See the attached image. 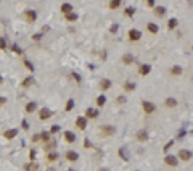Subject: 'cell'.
Segmentation results:
<instances>
[{
	"mask_svg": "<svg viewBox=\"0 0 193 171\" xmlns=\"http://www.w3.org/2000/svg\"><path fill=\"white\" fill-rule=\"evenodd\" d=\"M177 26H179V21H177V19H175V18H171V19H169V21H167V29H169V31L175 29V28H177Z\"/></svg>",
	"mask_w": 193,
	"mask_h": 171,
	"instance_id": "26",
	"label": "cell"
},
{
	"mask_svg": "<svg viewBox=\"0 0 193 171\" xmlns=\"http://www.w3.org/2000/svg\"><path fill=\"white\" fill-rule=\"evenodd\" d=\"M127 39H129L130 42H139V40L142 39V32H140L139 29H130L129 32H127Z\"/></svg>",
	"mask_w": 193,
	"mask_h": 171,
	"instance_id": "3",
	"label": "cell"
},
{
	"mask_svg": "<svg viewBox=\"0 0 193 171\" xmlns=\"http://www.w3.org/2000/svg\"><path fill=\"white\" fill-rule=\"evenodd\" d=\"M135 87H137V84L135 83H132V81H126V83L122 84V89L126 92H132V91H135Z\"/></svg>",
	"mask_w": 193,
	"mask_h": 171,
	"instance_id": "17",
	"label": "cell"
},
{
	"mask_svg": "<svg viewBox=\"0 0 193 171\" xmlns=\"http://www.w3.org/2000/svg\"><path fill=\"white\" fill-rule=\"evenodd\" d=\"M40 37H42V34H36V36H32L34 40H40Z\"/></svg>",
	"mask_w": 193,
	"mask_h": 171,
	"instance_id": "44",
	"label": "cell"
},
{
	"mask_svg": "<svg viewBox=\"0 0 193 171\" xmlns=\"http://www.w3.org/2000/svg\"><path fill=\"white\" fill-rule=\"evenodd\" d=\"M105 103H106V97H105V95H98V97H96V107H100V108H102V107H105Z\"/></svg>",
	"mask_w": 193,
	"mask_h": 171,
	"instance_id": "28",
	"label": "cell"
},
{
	"mask_svg": "<svg viewBox=\"0 0 193 171\" xmlns=\"http://www.w3.org/2000/svg\"><path fill=\"white\" fill-rule=\"evenodd\" d=\"M68 171H76V170H72V168H69V170H68Z\"/></svg>",
	"mask_w": 193,
	"mask_h": 171,
	"instance_id": "50",
	"label": "cell"
},
{
	"mask_svg": "<svg viewBox=\"0 0 193 171\" xmlns=\"http://www.w3.org/2000/svg\"><path fill=\"white\" fill-rule=\"evenodd\" d=\"M164 105H166L167 108H175V107H177V98H174V97H167L166 100H164Z\"/></svg>",
	"mask_w": 193,
	"mask_h": 171,
	"instance_id": "18",
	"label": "cell"
},
{
	"mask_svg": "<svg viewBox=\"0 0 193 171\" xmlns=\"http://www.w3.org/2000/svg\"><path fill=\"white\" fill-rule=\"evenodd\" d=\"M36 110H37V103L36 102H29V103L26 105V113H34Z\"/></svg>",
	"mask_w": 193,
	"mask_h": 171,
	"instance_id": "24",
	"label": "cell"
},
{
	"mask_svg": "<svg viewBox=\"0 0 193 171\" xmlns=\"http://www.w3.org/2000/svg\"><path fill=\"white\" fill-rule=\"evenodd\" d=\"M96 116H98V110H96V108H87V110H85V118L87 119H95Z\"/></svg>",
	"mask_w": 193,
	"mask_h": 171,
	"instance_id": "13",
	"label": "cell"
},
{
	"mask_svg": "<svg viewBox=\"0 0 193 171\" xmlns=\"http://www.w3.org/2000/svg\"><path fill=\"white\" fill-rule=\"evenodd\" d=\"M179 157L177 155H172V153H167L166 157H164V163H166L167 166H171V168H175V166L179 165Z\"/></svg>",
	"mask_w": 193,
	"mask_h": 171,
	"instance_id": "1",
	"label": "cell"
},
{
	"mask_svg": "<svg viewBox=\"0 0 193 171\" xmlns=\"http://www.w3.org/2000/svg\"><path fill=\"white\" fill-rule=\"evenodd\" d=\"M37 168H39V166H37L34 162H29V163L24 165V171H37Z\"/></svg>",
	"mask_w": 193,
	"mask_h": 171,
	"instance_id": "27",
	"label": "cell"
},
{
	"mask_svg": "<svg viewBox=\"0 0 193 171\" xmlns=\"http://www.w3.org/2000/svg\"><path fill=\"white\" fill-rule=\"evenodd\" d=\"M121 5H122V0H109V3H108L109 10H118Z\"/></svg>",
	"mask_w": 193,
	"mask_h": 171,
	"instance_id": "21",
	"label": "cell"
},
{
	"mask_svg": "<svg viewBox=\"0 0 193 171\" xmlns=\"http://www.w3.org/2000/svg\"><path fill=\"white\" fill-rule=\"evenodd\" d=\"M24 16H26V19L29 23H36V19H37V13L34 11V10H26V11H24Z\"/></svg>",
	"mask_w": 193,
	"mask_h": 171,
	"instance_id": "12",
	"label": "cell"
},
{
	"mask_svg": "<svg viewBox=\"0 0 193 171\" xmlns=\"http://www.w3.org/2000/svg\"><path fill=\"white\" fill-rule=\"evenodd\" d=\"M150 71H151V66H150V65H147V63L140 65V68H139V74H140V76H148V74H150Z\"/></svg>",
	"mask_w": 193,
	"mask_h": 171,
	"instance_id": "14",
	"label": "cell"
},
{
	"mask_svg": "<svg viewBox=\"0 0 193 171\" xmlns=\"http://www.w3.org/2000/svg\"><path fill=\"white\" fill-rule=\"evenodd\" d=\"M40 139H42V142H44V144L51 142V141H50V132H45V131L40 132Z\"/></svg>",
	"mask_w": 193,
	"mask_h": 171,
	"instance_id": "29",
	"label": "cell"
},
{
	"mask_svg": "<svg viewBox=\"0 0 193 171\" xmlns=\"http://www.w3.org/2000/svg\"><path fill=\"white\" fill-rule=\"evenodd\" d=\"M177 157H179V160H180V162H188V160H190L192 157H193V153H192V150L182 149V150H179Z\"/></svg>",
	"mask_w": 193,
	"mask_h": 171,
	"instance_id": "4",
	"label": "cell"
},
{
	"mask_svg": "<svg viewBox=\"0 0 193 171\" xmlns=\"http://www.w3.org/2000/svg\"><path fill=\"white\" fill-rule=\"evenodd\" d=\"M18 132H19V129H16V128H11V129H6L5 132H3V137L6 139V141H11V139H15L16 136H18Z\"/></svg>",
	"mask_w": 193,
	"mask_h": 171,
	"instance_id": "7",
	"label": "cell"
},
{
	"mask_svg": "<svg viewBox=\"0 0 193 171\" xmlns=\"http://www.w3.org/2000/svg\"><path fill=\"white\" fill-rule=\"evenodd\" d=\"M64 141H66L68 144H74L76 142V134L71 131H66L64 132Z\"/></svg>",
	"mask_w": 193,
	"mask_h": 171,
	"instance_id": "20",
	"label": "cell"
},
{
	"mask_svg": "<svg viewBox=\"0 0 193 171\" xmlns=\"http://www.w3.org/2000/svg\"><path fill=\"white\" fill-rule=\"evenodd\" d=\"M192 50H193V44H192Z\"/></svg>",
	"mask_w": 193,
	"mask_h": 171,
	"instance_id": "51",
	"label": "cell"
},
{
	"mask_svg": "<svg viewBox=\"0 0 193 171\" xmlns=\"http://www.w3.org/2000/svg\"><path fill=\"white\" fill-rule=\"evenodd\" d=\"M24 66H26V68H27V70H29V71H34V66H32V63H31V61L24 60Z\"/></svg>",
	"mask_w": 193,
	"mask_h": 171,
	"instance_id": "36",
	"label": "cell"
},
{
	"mask_svg": "<svg viewBox=\"0 0 193 171\" xmlns=\"http://www.w3.org/2000/svg\"><path fill=\"white\" fill-rule=\"evenodd\" d=\"M39 139H40V134H34L32 136V142H37Z\"/></svg>",
	"mask_w": 193,
	"mask_h": 171,
	"instance_id": "42",
	"label": "cell"
},
{
	"mask_svg": "<svg viewBox=\"0 0 193 171\" xmlns=\"http://www.w3.org/2000/svg\"><path fill=\"white\" fill-rule=\"evenodd\" d=\"M29 158H31V162H34V160H36V150H34V149H31V152H29Z\"/></svg>",
	"mask_w": 193,
	"mask_h": 171,
	"instance_id": "37",
	"label": "cell"
},
{
	"mask_svg": "<svg viewBox=\"0 0 193 171\" xmlns=\"http://www.w3.org/2000/svg\"><path fill=\"white\" fill-rule=\"evenodd\" d=\"M135 139L139 142H148V139H150V134H148V129H139L135 134Z\"/></svg>",
	"mask_w": 193,
	"mask_h": 171,
	"instance_id": "5",
	"label": "cell"
},
{
	"mask_svg": "<svg viewBox=\"0 0 193 171\" xmlns=\"http://www.w3.org/2000/svg\"><path fill=\"white\" fill-rule=\"evenodd\" d=\"M124 102H126V98L124 97H118V103H124Z\"/></svg>",
	"mask_w": 193,
	"mask_h": 171,
	"instance_id": "45",
	"label": "cell"
},
{
	"mask_svg": "<svg viewBox=\"0 0 193 171\" xmlns=\"http://www.w3.org/2000/svg\"><path fill=\"white\" fill-rule=\"evenodd\" d=\"M169 73H171V76H174V78H180L182 73H184V70H182V66H179V65H174V66L169 70Z\"/></svg>",
	"mask_w": 193,
	"mask_h": 171,
	"instance_id": "10",
	"label": "cell"
},
{
	"mask_svg": "<svg viewBox=\"0 0 193 171\" xmlns=\"http://www.w3.org/2000/svg\"><path fill=\"white\" fill-rule=\"evenodd\" d=\"M134 11H135V10H134L132 6H127L126 8V16H129V18L130 16H134Z\"/></svg>",
	"mask_w": 193,
	"mask_h": 171,
	"instance_id": "35",
	"label": "cell"
},
{
	"mask_svg": "<svg viewBox=\"0 0 193 171\" xmlns=\"http://www.w3.org/2000/svg\"><path fill=\"white\" fill-rule=\"evenodd\" d=\"M166 15V8L164 6H154V16H158V18H161V16Z\"/></svg>",
	"mask_w": 193,
	"mask_h": 171,
	"instance_id": "23",
	"label": "cell"
},
{
	"mask_svg": "<svg viewBox=\"0 0 193 171\" xmlns=\"http://www.w3.org/2000/svg\"><path fill=\"white\" fill-rule=\"evenodd\" d=\"M60 126H58V124H53V126H51V128H50V134H56V132H60Z\"/></svg>",
	"mask_w": 193,
	"mask_h": 171,
	"instance_id": "34",
	"label": "cell"
},
{
	"mask_svg": "<svg viewBox=\"0 0 193 171\" xmlns=\"http://www.w3.org/2000/svg\"><path fill=\"white\" fill-rule=\"evenodd\" d=\"M2 84H3V78L0 76V86H2Z\"/></svg>",
	"mask_w": 193,
	"mask_h": 171,
	"instance_id": "49",
	"label": "cell"
},
{
	"mask_svg": "<svg viewBox=\"0 0 193 171\" xmlns=\"http://www.w3.org/2000/svg\"><path fill=\"white\" fill-rule=\"evenodd\" d=\"M66 160L68 162H77L79 160V153L74 152V150H68L66 152Z\"/></svg>",
	"mask_w": 193,
	"mask_h": 171,
	"instance_id": "16",
	"label": "cell"
},
{
	"mask_svg": "<svg viewBox=\"0 0 193 171\" xmlns=\"http://www.w3.org/2000/svg\"><path fill=\"white\" fill-rule=\"evenodd\" d=\"M51 118V111L48 110V108H42V110H39V119L40 121H45V119H50Z\"/></svg>",
	"mask_w": 193,
	"mask_h": 171,
	"instance_id": "11",
	"label": "cell"
},
{
	"mask_svg": "<svg viewBox=\"0 0 193 171\" xmlns=\"http://www.w3.org/2000/svg\"><path fill=\"white\" fill-rule=\"evenodd\" d=\"M98 171H109V168H100Z\"/></svg>",
	"mask_w": 193,
	"mask_h": 171,
	"instance_id": "48",
	"label": "cell"
},
{
	"mask_svg": "<svg viewBox=\"0 0 193 171\" xmlns=\"http://www.w3.org/2000/svg\"><path fill=\"white\" fill-rule=\"evenodd\" d=\"M100 132H102L105 137H108V136H114V132H116V129H114V126H109V124H103L102 128H100Z\"/></svg>",
	"mask_w": 193,
	"mask_h": 171,
	"instance_id": "6",
	"label": "cell"
},
{
	"mask_svg": "<svg viewBox=\"0 0 193 171\" xmlns=\"http://www.w3.org/2000/svg\"><path fill=\"white\" fill-rule=\"evenodd\" d=\"M76 128L84 131V129L87 128V118H85V116H79V118L76 119Z\"/></svg>",
	"mask_w": 193,
	"mask_h": 171,
	"instance_id": "9",
	"label": "cell"
},
{
	"mask_svg": "<svg viewBox=\"0 0 193 171\" xmlns=\"http://www.w3.org/2000/svg\"><path fill=\"white\" fill-rule=\"evenodd\" d=\"M154 2H156V0H147V6L153 8V6H154Z\"/></svg>",
	"mask_w": 193,
	"mask_h": 171,
	"instance_id": "40",
	"label": "cell"
},
{
	"mask_svg": "<svg viewBox=\"0 0 193 171\" xmlns=\"http://www.w3.org/2000/svg\"><path fill=\"white\" fill-rule=\"evenodd\" d=\"M47 160H48V162H55V160H58V153L50 152V153L47 155Z\"/></svg>",
	"mask_w": 193,
	"mask_h": 171,
	"instance_id": "31",
	"label": "cell"
},
{
	"mask_svg": "<svg viewBox=\"0 0 193 171\" xmlns=\"http://www.w3.org/2000/svg\"><path fill=\"white\" fill-rule=\"evenodd\" d=\"M172 144H174V141H169V144H167V145H166V147H164V150H166V152H167V149H169V147H171V145H172Z\"/></svg>",
	"mask_w": 193,
	"mask_h": 171,
	"instance_id": "46",
	"label": "cell"
},
{
	"mask_svg": "<svg viewBox=\"0 0 193 171\" xmlns=\"http://www.w3.org/2000/svg\"><path fill=\"white\" fill-rule=\"evenodd\" d=\"M121 61H122V65L129 66V65H134V63H135V57H134L132 53H124L122 58H121Z\"/></svg>",
	"mask_w": 193,
	"mask_h": 171,
	"instance_id": "8",
	"label": "cell"
},
{
	"mask_svg": "<svg viewBox=\"0 0 193 171\" xmlns=\"http://www.w3.org/2000/svg\"><path fill=\"white\" fill-rule=\"evenodd\" d=\"M32 84H34V78H32V76H27L26 79H24L23 83H21V87L27 89V87H29V86H32Z\"/></svg>",
	"mask_w": 193,
	"mask_h": 171,
	"instance_id": "25",
	"label": "cell"
},
{
	"mask_svg": "<svg viewBox=\"0 0 193 171\" xmlns=\"http://www.w3.org/2000/svg\"><path fill=\"white\" fill-rule=\"evenodd\" d=\"M74 105H76V102L72 100V98H69V100L66 102V107H64V111H71L72 108H74Z\"/></svg>",
	"mask_w": 193,
	"mask_h": 171,
	"instance_id": "30",
	"label": "cell"
},
{
	"mask_svg": "<svg viewBox=\"0 0 193 171\" xmlns=\"http://www.w3.org/2000/svg\"><path fill=\"white\" fill-rule=\"evenodd\" d=\"M0 50H6V39L0 37Z\"/></svg>",
	"mask_w": 193,
	"mask_h": 171,
	"instance_id": "33",
	"label": "cell"
},
{
	"mask_svg": "<svg viewBox=\"0 0 193 171\" xmlns=\"http://www.w3.org/2000/svg\"><path fill=\"white\" fill-rule=\"evenodd\" d=\"M111 86H113V83L109 79H106V78H103L102 81H100V89H102L103 92L105 91H109V89H111Z\"/></svg>",
	"mask_w": 193,
	"mask_h": 171,
	"instance_id": "15",
	"label": "cell"
},
{
	"mask_svg": "<svg viewBox=\"0 0 193 171\" xmlns=\"http://www.w3.org/2000/svg\"><path fill=\"white\" fill-rule=\"evenodd\" d=\"M142 108L147 115H153L154 111H156V105L150 100H142Z\"/></svg>",
	"mask_w": 193,
	"mask_h": 171,
	"instance_id": "2",
	"label": "cell"
},
{
	"mask_svg": "<svg viewBox=\"0 0 193 171\" xmlns=\"http://www.w3.org/2000/svg\"><path fill=\"white\" fill-rule=\"evenodd\" d=\"M119 157L121 158H124V160H127V155H126V152H124L122 149H119Z\"/></svg>",
	"mask_w": 193,
	"mask_h": 171,
	"instance_id": "39",
	"label": "cell"
},
{
	"mask_svg": "<svg viewBox=\"0 0 193 171\" xmlns=\"http://www.w3.org/2000/svg\"><path fill=\"white\" fill-rule=\"evenodd\" d=\"M61 13H63V15H68V13H71L72 11V5H71V3H63V5H61Z\"/></svg>",
	"mask_w": 193,
	"mask_h": 171,
	"instance_id": "22",
	"label": "cell"
},
{
	"mask_svg": "<svg viewBox=\"0 0 193 171\" xmlns=\"http://www.w3.org/2000/svg\"><path fill=\"white\" fill-rule=\"evenodd\" d=\"M13 52H15V53H18V55H19V53H23V50L19 49V47L16 45V44H15V45H13Z\"/></svg>",
	"mask_w": 193,
	"mask_h": 171,
	"instance_id": "38",
	"label": "cell"
},
{
	"mask_svg": "<svg viewBox=\"0 0 193 171\" xmlns=\"http://www.w3.org/2000/svg\"><path fill=\"white\" fill-rule=\"evenodd\" d=\"M5 103H6V97H2V95H0V107H3Z\"/></svg>",
	"mask_w": 193,
	"mask_h": 171,
	"instance_id": "41",
	"label": "cell"
},
{
	"mask_svg": "<svg viewBox=\"0 0 193 171\" xmlns=\"http://www.w3.org/2000/svg\"><path fill=\"white\" fill-rule=\"evenodd\" d=\"M64 16H66V19H68V21H76V19H77V15H76V13H68V15H64Z\"/></svg>",
	"mask_w": 193,
	"mask_h": 171,
	"instance_id": "32",
	"label": "cell"
},
{
	"mask_svg": "<svg viewBox=\"0 0 193 171\" xmlns=\"http://www.w3.org/2000/svg\"><path fill=\"white\" fill-rule=\"evenodd\" d=\"M72 78H74V79H76V83H81V78H79V74L72 73Z\"/></svg>",
	"mask_w": 193,
	"mask_h": 171,
	"instance_id": "43",
	"label": "cell"
},
{
	"mask_svg": "<svg viewBox=\"0 0 193 171\" xmlns=\"http://www.w3.org/2000/svg\"><path fill=\"white\" fill-rule=\"evenodd\" d=\"M147 31H148L150 34H158L159 28H158L156 23H147Z\"/></svg>",
	"mask_w": 193,
	"mask_h": 171,
	"instance_id": "19",
	"label": "cell"
},
{
	"mask_svg": "<svg viewBox=\"0 0 193 171\" xmlns=\"http://www.w3.org/2000/svg\"><path fill=\"white\" fill-rule=\"evenodd\" d=\"M118 31V24H113V28H111V32H116Z\"/></svg>",
	"mask_w": 193,
	"mask_h": 171,
	"instance_id": "47",
	"label": "cell"
}]
</instances>
